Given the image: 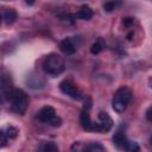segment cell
<instances>
[{
  "label": "cell",
  "instance_id": "e0dca14e",
  "mask_svg": "<svg viewBox=\"0 0 152 152\" xmlns=\"http://www.w3.org/2000/svg\"><path fill=\"white\" fill-rule=\"evenodd\" d=\"M121 6L120 1H107L103 4V10L106 12H113L115 10H118V7Z\"/></svg>",
  "mask_w": 152,
  "mask_h": 152
},
{
  "label": "cell",
  "instance_id": "ba28073f",
  "mask_svg": "<svg viewBox=\"0 0 152 152\" xmlns=\"http://www.w3.org/2000/svg\"><path fill=\"white\" fill-rule=\"evenodd\" d=\"M96 124L100 132H108L113 127V120L109 116V114L106 112H99Z\"/></svg>",
  "mask_w": 152,
  "mask_h": 152
},
{
  "label": "cell",
  "instance_id": "8992f818",
  "mask_svg": "<svg viewBox=\"0 0 152 152\" xmlns=\"http://www.w3.org/2000/svg\"><path fill=\"white\" fill-rule=\"evenodd\" d=\"M90 108H91V100L89 97L86 99L84 104L82 107L81 114H80V124L83 129L89 132H100L96 121H93L90 118Z\"/></svg>",
  "mask_w": 152,
  "mask_h": 152
},
{
  "label": "cell",
  "instance_id": "ffe728a7",
  "mask_svg": "<svg viewBox=\"0 0 152 152\" xmlns=\"http://www.w3.org/2000/svg\"><path fill=\"white\" fill-rule=\"evenodd\" d=\"M150 144L152 145V135H151V138H150Z\"/></svg>",
  "mask_w": 152,
  "mask_h": 152
},
{
  "label": "cell",
  "instance_id": "2e32d148",
  "mask_svg": "<svg viewBox=\"0 0 152 152\" xmlns=\"http://www.w3.org/2000/svg\"><path fill=\"white\" fill-rule=\"evenodd\" d=\"M2 131H4V133L6 134V137L8 138V140H10V139H14V138H17V135H18V133H19L18 128H15V127H13V126L4 127Z\"/></svg>",
  "mask_w": 152,
  "mask_h": 152
},
{
  "label": "cell",
  "instance_id": "277c9868",
  "mask_svg": "<svg viewBox=\"0 0 152 152\" xmlns=\"http://www.w3.org/2000/svg\"><path fill=\"white\" fill-rule=\"evenodd\" d=\"M112 140H113V144H114L120 151H122V152H139V150H140L139 145H138L135 141L129 140V139L127 138L125 131L121 129V128H119V129L114 133Z\"/></svg>",
  "mask_w": 152,
  "mask_h": 152
},
{
  "label": "cell",
  "instance_id": "6da1fadb",
  "mask_svg": "<svg viewBox=\"0 0 152 152\" xmlns=\"http://www.w3.org/2000/svg\"><path fill=\"white\" fill-rule=\"evenodd\" d=\"M42 68L45 74H48L50 76H58L64 71L65 63H64V59L59 55L50 53L43 59Z\"/></svg>",
  "mask_w": 152,
  "mask_h": 152
},
{
  "label": "cell",
  "instance_id": "7a4b0ae2",
  "mask_svg": "<svg viewBox=\"0 0 152 152\" xmlns=\"http://www.w3.org/2000/svg\"><path fill=\"white\" fill-rule=\"evenodd\" d=\"M8 102L11 104V109L17 114H25L28 107V97L23 89L14 88L8 97Z\"/></svg>",
  "mask_w": 152,
  "mask_h": 152
},
{
  "label": "cell",
  "instance_id": "3957f363",
  "mask_svg": "<svg viewBox=\"0 0 152 152\" xmlns=\"http://www.w3.org/2000/svg\"><path fill=\"white\" fill-rule=\"evenodd\" d=\"M131 99H132V90L128 87H125V86L120 87L114 93V96H113V100H112L113 109L116 113H122L127 108Z\"/></svg>",
  "mask_w": 152,
  "mask_h": 152
},
{
  "label": "cell",
  "instance_id": "52a82bcc",
  "mask_svg": "<svg viewBox=\"0 0 152 152\" xmlns=\"http://www.w3.org/2000/svg\"><path fill=\"white\" fill-rule=\"evenodd\" d=\"M59 89H61V91L63 94L70 96L71 99H75V100H82V99H84L83 93L77 88V86L71 80H63L59 83Z\"/></svg>",
  "mask_w": 152,
  "mask_h": 152
},
{
  "label": "cell",
  "instance_id": "ac0fdd59",
  "mask_svg": "<svg viewBox=\"0 0 152 152\" xmlns=\"http://www.w3.org/2000/svg\"><path fill=\"white\" fill-rule=\"evenodd\" d=\"M0 137H1V147H5L6 144H7V141H8V138L6 137V134L4 133L2 129L0 131Z\"/></svg>",
  "mask_w": 152,
  "mask_h": 152
},
{
  "label": "cell",
  "instance_id": "d6986e66",
  "mask_svg": "<svg viewBox=\"0 0 152 152\" xmlns=\"http://www.w3.org/2000/svg\"><path fill=\"white\" fill-rule=\"evenodd\" d=\"M146 119H147L150 122H152V107H150V108L146 110Z\"/></svg>",
  "mask_w": 152,
  "mask_h": 152
},
{
  "label": "cell",
  "instance_id": "7c38bea8",
  "mask_svg": "<svg viewBox=\"0 0 152 152\" xmlns=\"http://www.w3.org/2000/svg\"><path fill=\"white\" fill-rule=\"evenodd\" d=\"M93 10L89 7V6H87V5H83V6H81L80 8H78V11L74 14V17L75 18H78V19H82V20H89V19H91L93 18Z\"/></svg>",
  "mask_w": 152,
  "mask_h": 152
},
{
  "label": "cell",
  "instance_id": "9a60e30c",
  "mask_svg": "<svg viewBox=\"0 0 152 152\" xmlns=\"http://www.w3.org/2000/svg\"><path fill=\"white\" fill-rule=\"evenodd\" d=\"M39 152H58V146L53 141H48L42 145Z\"/></svg>",
  "mask_w": 152,
  "mask_h": 152
},
{
  "label": "cell",
  "instance_id": "5bb4252c",
  "mask_svg": "<svg viewBox=\"0 0 152 152\" xmlns=\"http://www.w3.org/2000/svg\"><path fill=\"white\" fill-rule=\"evenodd\" d=\"M104 45H106V43L103 42V39H102V38H99L95 43L91 44V46H90V52H91L93 55H97V53H100V52L104 49Z\"/></svg>",
  "mask_w": 152,
  "mask_h": 152
},
{
  "label": "cell",
  "instance_id": "8fae6325",
  "mask_svg": "<svg viewBox=\"0 0 152 152\" xmlns=\"http://www.w3.org/2000/svg\"><path fill=\"white\" fill-rule=\"evenodd\" d=\"M18 14L15 12L14 8H7V7H2L1 8V18H2V21L7 25L10 24H13L17 19Z\"/></svg>",
  "mask_w": 152,
  "mask_h": 152
},
{
  "label": "cell",
  "instance_id": "5b68a950",
  "mask_svg": "<svg viewBox=\"0 0 152 152\" xmlns=\"http://www.w3.org/2000/svg\"><path fill=\"white\" fill-rule=\"evenodd\" d=\"M36 119L45 125H50L53 127H57L62 124V119L57 115L55 108H52L51 106H44L42 107L37 114H36Z\"/></svg>",
  "mask_w": 152,
  "mask_h": 152
},
{
  "label": "cell",
  "instance_id": "9c48e42d",
  "mask_svg": "<svg viewBox=\"0 0 152 152\" xmlns=\"http://www.w3.org/2000/svg\"><path fill=\"white\" fill-rule=\"evenodd\" d=\"M1 96H2V100H8L12 90L14 89L12 87V80H11V76L7 75L5 71H2L1 74Z\"/></svg>",
  "mask_w": 152,
  "mask_h": 152
},
{
  "label": "cell",
  "instance_id": "30bf717a",
  "mask_svg": "<svg viewBox=\"0 0 152 152\" xmlns=\"http://www.w3.org/2000/svg\"><path fill=\"white\" fill-rule=\"evenodd\" d=\"M59 49H61V51H62L63 53H65V55H72V53L76 52L77 45L75 44V42H74L72 38L66 37V38H64V39L61 40V43H59Z\"/></svg>",
  "mask_w": 152,
  "mask_h": 152
},
{
  "label": "cell",
  "instance_id": "4fadbf2b",
  "mask_svg": "<svg viewBox=\"0 0 152 152\" xmlns=\"http://www.w3.org/2000/svg\"><path fill=\"white\" fill-rule=\"evenodd\" d=\"M81 152H106V148L103 147L102 144L96 142V141H91L88 142L83 146V148L81 150Z\"/></svg>",
  "mask_w": 152,
  "mask_h": 152
}]
</instances>
